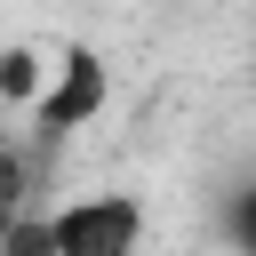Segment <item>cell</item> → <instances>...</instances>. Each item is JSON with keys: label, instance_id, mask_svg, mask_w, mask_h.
Wrapping results in <instances>:
<instances>
[{"label": "cell", "instance_id": "cell-4", "mask_svg": "<svg viewBox=\"0 0 256 256\" xmlns=\"http://www.w3.org/2000/svg\"><path fill=\"white\" fill-rule=\"evenodd\" d=\"M216 224H224V240H232V256H256V176H248L240 192H224V208H216Z\"/></svg>", "mask_w": 256, "mask_h": 256}, {"label": "cell", "instance_id": "cell-2", "mask_svg": "<svg viewBox=\"0 0 256 256\" xmlns=\"http://www.w3.org/2000/svg\"><path fill=\"white\" fill-rule=\"evenodd\" d=\"M56 256H144V200L136 192L56 200Z\"/></svg>", "mask_w": 256, "mask_h": 256}, {"label": "cell", "instance_id": "cell-1", "mask_svg": "<svg viewBox=\"0 0 256 256\" xmlns=\"http://www.w3.org/2000/svg\"><path fill=\"white\" fill-rule=\"evenodd\" d=\"M104 104H112V72H104V56H96V48H64L56 72H48V88L32 96V128H24V136H32L40 152H56V144L80 136Z\"/></svg>", "mask_w": 256, "mask_h": 256}, {"label": "cell", "instance_id": "cell-3", "mask_svg": "<svg viewBox=\"0 0 256 256\" xmlns=\"http://www.w3.org/2000/svg\"><path fill=\"white\" fill-rule=\"evenodd\" d=\"M0 256H56V208H8L0 224Z\"/></svg>", "mask_w": 256, "mask_h": 256}]
</instances>
